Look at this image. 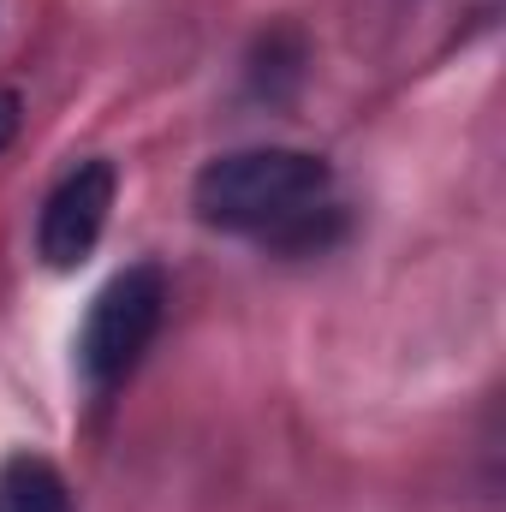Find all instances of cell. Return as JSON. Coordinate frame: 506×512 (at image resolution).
Returning <instances> with one entry per match:
<instances>
[{
  "label": "cell",
  "instance_id": "cell-1",
  "mask_svg": "<svg viewBox=\"0 0 506 512\" xmlns=\"http://www.w3.org/2000/svg\"><path fill=\"white\" fill-rule=\"evenodd\" d=\"M334 173L310 149H233L209 161L191 185V209L215 233L245 239H310L328 203Z\"/></svg>",
  "mask_w": 506,
  "mask_h": 512
},
{
  "label": "cell",
  "instance_id": "cell-2",
  "mask_svg": "<svg viewBox=\"0 0 506 512\" xmlns=\"http://www.w3.org/2000/svg\"><path fill=\"white\" fill-rule=\"evenodd\" d=\"M161 310H167V274L155 262L120 268L96 292V304L84 316V334H78V370H84V382L90 387L126 382L131 370H137V358L149 352L155 328H161Z\"/></svg>",
  "mask_w": 506,
  "mask_h": 512
},
{
  "label": "cell",
  "instance_id": "cell-3",
  "mask_svg": "<svg viewBox=\"0 0 506 512\" xmlns=\"http://www.w3.org/2000/svg\"><path fill=\"white\" fill-rule=\"evenodd\" d=\"M114 191H120V173L108 161H78L48 191L42 221H36V251H42L48 268H78L96 251V239L108 227V209H114Z\"/></svg>",
  "mask_w": 506,
  "mask_h": 512
},
{
  "label": "cell",
  "instance_id": "cell-4",
  "mask_svg": "<svg viewBox=\"0 0 506 512\" xmlns=\"http://www.w3.org/2000/svg\"><path fill=\"white\" fill-rule=\"evenodd\" d=\"M0 512H72L66 477L42 453H12L0 465Z\"/></svg>",
  "mask_w": 506,
  "mask_h": 512
},
{
  "label": "cell",
  "instance_id": "cell-5",
  "mask_svg": "<svg viewBox=\"0 0 506 512\" xmlns=\"http://www.w3.org/2000/svg\"><path fill=\"white\" fill-rule=\"evenodd\" d=\"M18 120H24V114H18V96H12V90H0V155L12 149V137H18Z\"/></svg>",
  "mask_w": 506,
  "mask_h": 512
}]
</instances>
